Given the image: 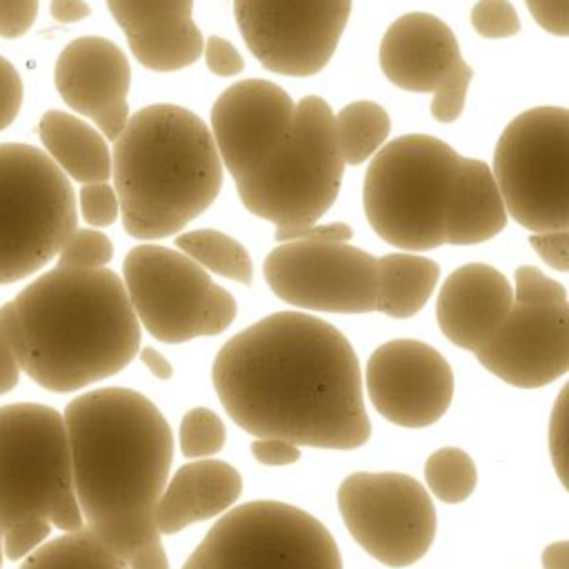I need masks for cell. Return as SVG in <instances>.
Instances as JSON below:
<instances>
[{
    "label": "cell",
    "instance_id": "6da1fadb",
    "mask_svg": "<svg viewBox=\"0 0 569 569\" xmlns=\"http://www.w3.org/2000/svg\"><path fill=\"white\" fill-rule=\"evenodd\" d=\"M231 420L256 438L358 449L371 438L351 342L329 322L278 311L229 338L211 367Z\"/></svg>",
    "mask_w": 569,
    "mask_h": 569
},
{
    "label": "cell",
    "instance_id": "7a4b0ae2",
    "mask_svg": "<svg viewBox=\"0 0 569 569\" xmlns=\"http://www.w3.org/2000/svg\"><path fill=\"white\" fill-rule=\"evenodd\" d=\"M62 420L84 527L129 569H169L153 520L173 460L167 418L133 389L102 387L73 398Z\"/></svg>",
    "mask_w": 569,
    "mask_h": 569
},
{
    "label": "cell",
    "instance_id": "3957f363",
    "mask_svg": "<svg viewBox=\"0 0 569 569\" xmlns=\"http://www.w3.org/2000/svg\"><path fill=\"white\" fill-rule=\"evenodd\" d=\"M24 356L20 369L42 389L69 393L122 371L140 351V322L111 269H51L13 300Z\"/></svg>",
    "mask_w": 569,
    "mask_h": 569
},
{
    "label": "cell",
    "instance_id": "277c9868",
    "mask_svg": "<svg viewBox=\"0 0 569 569\" xmlns=\"http://www.w3.org/2000/svg\"><path fill=\"white\" fill-rule=\"evenodd\" d=\"M222 171L200 116L169 102L136 111L111 149L124 231L138 240L176 236L213 204Z\"/></svg>",
    "mask_w": 569,
    "mask_h": 569
},
{
    "label": "cell",
    "instance_id": "5b68a950",
    "mask_svg": "<svg viewBox=\"0 0 569 569\" xmlns=\"http://www.w3.org/2000/svg\"><path fill=\"white\" fill-rule=\"evenodd\" d=\"M0 525L9 560H22L40 547L51 527L62 533L84 527L67 427L62 413L49 405L0 407Z\"/></svg>",
    "mask_w": 569,
    "mask_h": 569
},
{
    "label": "cell",
    "instance_id": "8992f818",
    "mask_svg": "<svg viewBox=\"0 0 569 569\" xmlns=\"http://www.w3.org/2000/svg\"><path fill=\"white\" fill-rule=\"evenodd\" d=\"M460 160L447 142L425 133L382 144L362 184L371 229L409 253L445 244Z\"/></svg>",
    "mask_w": 569,
    "mask_h": 569
},
{
    "label": "cell",
    "instance_id": "52a82bcc",
    "mask_svg": "<svg viewBox=\"0 0 569 569\" xmlns=\"http://www.w3.org/2000/svg\"><path fill=\"white\" fill-rule=\"evenodd\" d=\"M342 171L333 111L320 96H307L296 102L289 138L236 180V191L249 213L276 227L318 222L338 198Z\"/></svg>",
    "mask_w": 569,
    "mask_h": 569
},
{
    "label": "cell",
    "instance_id": "ba28073f",
    "mask_svg": "<svg viewBox=\"0 0 569 569\" xmlns=\"http://www.w3.org/2000/svg\"><path fill=\"white\" fill-rule=\"evenodd\" d=\"M76 227L71 180L38 147L0 142V284L40 271Z\"/></svg>",
    "mask_w": 569,
    "mask_h": 569
},
{
    "label": "cell",
    "instance_id": "9c48e42d",
    "mask_svg": "<svg viewBox=\"0 0 569 569\" xmlns=\"http://www.w3.org/2000/svg\"><path fill=\"white\" fill-rule=\"evenodd\" d=\"M491 173L520 227L569 229V111L533 107L516 116L498 138Z\"/></svg>",
    "mask_w": 569,
    "mask_h": 569
},
{
    "label": "cell",
    "instance_id": "30bf717a",
    "mask_svg": "<svg viewBox=\"0 0 569 569\" xmlns=\"http://www.w3.org/2000/svg\"><path fill=\"white\" fill-rule=\"evenodd\" d=\"M122 284L138 322L160 342L218 336L236 320L233 296L178 249L136 244L122 262Z\"/></svg>",
    "mask_w": 569,
    "mask_h": 569
},
{
    "label": "cell",
    "instance_id": "8fae6325",
    "mask_svg": "<svg viewBox=\"0 0 569 569\" xmlns=\"http://www.w3.org/2000/svg\"><path fill=\"white\" fill-rule=\"evenodd\" d=\"M198 551L204 569H342L329 529L300 507L278 500L224 511Z\"/></svg>",
    "mask_w": 569,
    "mask_h": 569
},
{
    "label": "cell",
    "instance_id": "7c38bea8",
    "mask_svg": "<svg viewBox=\"0 0 569 569\" xmlns=\"http://www.w3.org/2000/svg\"><path fill=\"white\" fill-rule=\"evenodd\" d=\"M478 362L520 389L545 387L569 369V302L565 287L531 264L516 269L513 305Z\"/></svg>",
    "mask_w": 569,
    "mask_h": 569
},
{
    "label": "cell",
    "instance_id": "4fadbf2b",
    "mask_svg": "<svg viewBox=\"0 0 569 569\" xmlns=\"http://www.w3.org/2000/svg\"><path fill=\"white\" fill-rule=\"evenodd\" d=\"M336 500L351 538L387 567L418 562L436 538L433 500L407 473L356 471L340 482Z\"/></svg>",
    "mask_w": 569,
    "mask_h": 569
},
{
    "label": "cell",
    "instance_id": "5bb4252c",
    "mask_svg": "<svg viewBox=\"0 0 569 569\" xmlns=\"http://www.w3.org/2000/svg\"><path fill=\"white\" fill-rule=\"evenodd\" d=\"M351 13V0H233L238 29L262 67L307 78L327 67Z\"/></svg>",
    "mask_w": 569,
    "mask_h": 569
},
{
    "label": "cell",
    "instance_id": "9a60e30c",
    "mask_svg": "<svg viewBox=\"0 0 569 569\" xmlns=\"http://www.w3.org/2000/svg\"><path fill=\"white\" fill-rule=\"evenodd\" d=\"M264 280L280 300L300 309L376 311V258L349 242H280L264 260Z\"/></svg>",
    "mask_w": 569,
    "mask_h": 569
},
{
    "label": "cell",
    "instance_id": "2e32d148",
    "mask_svg": "<svg viewBox=\"0 0 569 569\" xmlns=\"http://www.w3.org/2000/svg\"><path fill=\"white\" fill-rule=\"evenodd\" d=\"M385 78L398 89L431 93V116L453 122L465 109L473 69L462 60L449 24L422 11L393 20L378 51Z\"/></svg>",
    "mask_w": 569,
    "mask_h": 569
},
{
    "label": "cell",
    "instance_id": "e0dca14e",
    "mask_svg": "<svg viewBox=\"0 0 569 569\" xmlns=\"http://www.w3.org/2000/svg\"><path fill=\"white\" fill-rule=\"evenodd\" d=\"M365 385L373 409L407 429L438 422L453 400L451 365L431 345L409 338L389 340L369 356Z\"/></svg>",
    "mask_w": 569,
    "mask_h": 569
},
{
    "label": "cell",
    "instance_id": "ac0fdd59",
    "mask_svg": "<svg viewBox=\"0 0 569 569\" xmlns=\"http://www.w3.org/2000/svg\"><path fill=\"white\" fill-rule=\"evenodd\" d=\"M296 102L262 78L224 89L211 107V138L222 169L236 180L253 173L291 133Z\"/></svg>",
    "mask_w": 569,
    "mask_h": 569
},
{
    "label": "cell",
    "instance_id": "d6986e66",
    "mask_svg": "<svg viewBox=\"0 0 569 569\" xmlns=\"http://www.w3.org/2000/svg\"><path fill=\"white\" fill-rule=\"evenodd\" d=\"M53 82L64 104L87 116L107 140L120 136L131 116V67L116 42L100 36L71 40L56 60Z\"/></svg>",
    "mask_w": 569,
    "mask_h": 569
},
{
    "label": "cell",
    "instance_id": "ffe728a7",
    "mask_svg": "<svg viewBox=\"0 0 569 569\" xmlns=\"http://www.w3.org/2000/svg\"><path fill=\"white\" fill-rule=\"evenodd\" d=\"M136 60L151 71H178L202 56L193 0H107Z\"/></svg>",
    "mask_w": 569,
    "mask_h": 569
},
{
    "label": "cell",
    "instance_id": "44dd1931",
    "mask_svg": "<svg viewBox=\"0 0 569 569\" xmlns=\"http://www.w3.org/2000/svg\"><path fill=\"white\" fill-rule=\"evenodd\" d=\"M513 305V287L502 271L469 262L447 276L436 302L438 327L460 349H482L505 322Z\"/></svg>",
    "mask_w": 569,
    "mask_h": 569
},
{
    "label": "cell",
    "instance_id": "7402d4cb",
    "mask_svg": "<svg viewBox=\"0 0 569 569\" xmlns=\"http://www.w3.org/2000/svg\"><path fill=\"white\" fill-rule=\"evenodd\" d=\"M242 493V476L224 460L202 458L182 465L164 485L153 520L160 536L229 511Z\"/></svg>",
    "mask_w": 569,
    "mask_h": 569
},
{
    "label": "cell",
    "instance_id": "603a6c76",
    "mask_svg": "<svg viewBox=\"0 0 569 569\" xmlns=\"http://www.w3.org/2000/svg\"><path fill=\"white\" fill-rule=\"evenodd\" d=\"M507 218L491 167L476 158H462L445 244H478L491 240L505 229Z\"/></svg>",
    "mask_w": 569,
    "mask_h": 569
},
{
    "label": "cell",
    "instance_id": "cb8c5ba5",
    "mask_svg": "<svg viewBox=\"0 0 569 569\" xmlns=\"http://www.w3.org/2000/svg\"><path fill=\"white\" fill-rule=\"evenodd\" d=\"M38 133L44 153L69 180L109 182L111 149L96 127L67 111L49 109L38 122Z\"/></svg>",
    "mask_w": 569,
    "mask_h": 569
},
{
    "label": "cell",
    "instance_id": "d4e9b609",
    "mask_svg": "<svg viewBox=\"0 0 569 569\" xmlns=\"http://www.w3.org/2000/svg\"><path fill=\"white\" fill-rule=\"evenodd\" d=\"M376 311L391 318H411L433 293L440 267L420 253L398 251L376 258Z\"/></svg>",
    "mask_w": 569,
    "mask_h": 569
},
{
    "label": "cell",
    "instance_id": "484cf974",
    "mask_svg": "<svg viewBox=\"0 0 569 569\" xmlns=\"http://www.w3.org/2000/svg\"><path fill=\"white\" fill-rule=\"evenodd\" d=\"M391 120L385 107L371 100H356L333 113V136L345 164H362L387 142Z\"/></svg>",
    "mask_w": 569,
    "mask_h": 569
},
{
    "label": "cell",
    "instance_id": "4316f807",
    "mask_svg": "<svg viewBox=\"0 0 569 569\" xmlns=\"http://www.w3.org/2000/svg\"><path fill=\"white\" fill-rule=\"evenodd\" d=\"M18 569H129L87 527L44 540Z\"/></svg>",
    "mask_w": 569,
    "mask_h": 569
},
{
    "label": "cell",
    "instance_id": "83f0119b",
    "mask_svg": "<svg viewBox=\"0 0 569 569\" xmlns=\"http://www.w3.org/2000/svg\"><path fill=\"white\" fill-rule=\"evenodd\" d=\"M176 247L204 271H213L240 284H251L253 264L249 251L236 238L218 229H193L176 233Z\"/></svg>",
    "mask_w": 569,
    "mask_h": 569
},
{
    "label": "cell",
    "instance_id": "f1b7e54d",
    "mask_svg": "<svg viewBox=\"0 0 569 569\" xmlns=\"http://www.w3.org/2000/svg\"><path fill=\"white\" fill-rule=\"evenodd\" d=\"M425 480L429 491L447 502H465L478 482V469L471 456L458 447H442L425 462Z\"/></svg>",
    "mask_w": 569,
    "mask_h": 569
},
{
    "label": "cell",
    "instance_id": "f546056e",
    "mask_svg": "<svg viewBox=\"0 0 569 569\" xmlns=\"http://www.w3.org/2000/svg\"><path fill=\"white\" fill-rule=\"evenodd\" d=\"M227 440L224 422L207 407L189 409L180 420L178 445L180 453L189 460H202L216 456Z\"/></svg>",
    "mask_w": 569,
    "mask_h": 569
},
{
    "label": "cell",
    "instance_id": "4dcf8cb0",
    "mask_svg": "<svg viewBox=\"0 0 569 569\" xmlns=\"http://www.w3.org/2000/svg\"><path fill=\"white\" fill-rule=\"evenodd\" d=\"M58 269H104L113 258V242L98 229L76 227L58 251Z\"/></svg>",
    "mask_w": 569,
    "mask_h": 569
},
{
    "label": "cell",
    "instance_id": "1f68e13d",
    "mask_svg": "<svg viewBox=\"0 0 569 569\" xmlns=\"http://www.w3.org/2000/svg\"><path fill=\"white\" fill-rule=\"evenodd\" d=\"M471 27L482 38H511L520 31V18L509 0H478L471 9Z\"/></svg>",
    "mask_w": 569,
    "mask_h": 569
},
{
    "label": "cell",
    "instance_id": "d6a6232c",
    "mask_svg": "<svg viewBox=\"0 0 569 569\" xmlns=\"http://www.w3.org/2000/svg\"><path fill=\"white\" fill-rule=\"evenodd\" d=\"M78 211L84 222L91 227H109L120 216V204L113 184L109 182H89L80 187L76 198Z\"/></svg>",
    "mask_w": 569,
    "mask_h": 569
},
{
    "label": "cell",
    "instance_id": "836d02e7",
    "mask_svg": "<svg viewBox=\"0 0 569 569\" xmlns=\"http://www.w3.org/2000/svg\"><path fill=\"white\" fill-rule=\"evenodd\" d=\"M569 385H565L556 398L553 411H551V420H549V453L553 460V469L562 482V487H567V469H569V433H567V425H569Z\"/></svg>",
    "mask_w": 569,
    "mask_h": 569
},
{
    "label": "cell",
    "instance_id": "e575fe53",
    "mask_svg": "<svg viewBox=\"0 0 569 569\" xmlns=\"http://www.w3.org/2000/svg\"><path fill=\"white\" fill-rule=\"evenodd\" d=\"M353 229L347 222H302L276 227V240L280 242H347Z\"/></svg>",
    "mask_w": 569,
    "mask_h": 569
},
{
    "label": "cell",
    "instance_id": "d590c367",
    "mask_svg": "<svg viewBox=\"0 0 569 569\" xmlns=\"http://www.w3.org/2000/svg\"><path fill=\"white\" fill-rule=\"evenodd\" d=\"M24 87L16 67L0 56V131H4L20 113Z\"/></svg>",
    "mask_w": 569,
    "mask_h": 569
},
{
    "label": "cell",
    "instance_id": "8d00e7d4",
    "mask_svg": "<svg viewBox=\"0 0 569 569\" xmlns=\"http://www.w3.org/2000/svg\"><path fill=\"white\" fill-rule=\"evenodd\" d=\"M202 56L207 62V69L220 78L238 76L244 69V60L240 51L224 38L211 36L202 44Z\"/></svg>",
    "mask_w": 569,
    "mask_h": 569
},
{
    "label": "cell",
    "instance_id": "74e56055",
    "mask_svg": "<svg viewBox=\"0 0 569 569\" xmlns=\"http://www.w3.org/2000/svg\"><path fill=\"white\" fill-rule=\"evenodd\" d=\"M38 0H0V38L24 36L38 18Z\"/></svg>",
    "mask_w": 569,
    "mask_h": 569
},
{
    "label": "cell",
    "instance_id": "f35d334b",
    "mask_svg": "<svg viewBox=\"0 0 569 569\" xmlns=\"http://www.w3.org/2000/svg\"><path fill=\"white\" fill-rule=\"evenodd\" d=\"M529 244L551 269L569 271V229L531 233Z\"/></svg>",
    "mask_w": 569,
    "mask_h": 569
},
{
    "label": "cell",
    "instance_id": "ab89813d",
    "mask_svg": "<svg viewBox=\"0 0 569 569\" xmlns=\"http://www.w3.org/2000/svg\"><path fill=\"white\" fill-rule=\"evenodd\" d=\"M533 20L551 36H569V0H525Z\"/></svg>",
    "mask_w": 569,
    "mask_h": 569
},
{
    "label": "cell",
    "instance_id": "60d3db41",
    "mask_svg": "<svg viewBox=\"0 0 569 569\" xmlns=\"http://www.w3.org/2000/svg\"><path fill=\"white\" fill-rule=\"evenodd\" d=\"M251 456L267 467L293 465L300 458V447L282 438H256L251 442Z\"/></svg>",
    "mask_w": 569,
    "mask_h": 569
},
{
    "label": "cell",
    "instance_id": "b9f144b4",
    "mask_svg": "<svg viewBox=\"0 0 569 569\" xmlns=\"http://www.w3.org/2000/svg\"><path fill=\"white\" fill-rule=\"evenodd\" d=\"M0 333L7 340V345L11 347L18 365H22L24 333H22V325H20V318H18V311H16L13 302H4L0 307Z\"/></svg>",
    "mask_w": 569,
    "mask_h": 569
},
{
    "label": "cell",
    "instance_id": "7bdbcfd3",
    "mask_svg": "<svg viewBox=\"0 0 569 569\" xmlns=\"http://www.w3.org/2000/svg\"><path fill=\"white\" fill-rule=\"evenodd\" d=\"M49 11L56 22L71 24L84 20L91 13V7L84 0H51Z\"/></svg>",
    "mask_w": 569,
    "mask_h": 569
},
{
    "label": "cell",
    "instance_id": "ee69618b",
    "mask_svg": "<svg viewBox=\"0 0 569 569\" xmlns=\"http://www.w3.org/2000/svg\"><path fill=\"white\" fill-rule=\"evenodd\" d=\"M20 365L11 351V347L7 345V340L0 333V396L11 391L18 385L20 378Z\"/></svg>",
    "mask_w": 569,
    "mask_h": 569
},
{
    "label": "cell",
    "instance_id": "f6af8a7d",
    "mask_svg": "<svg viewBox=\"0 0 569 569\" xmlns=\"http://www.w3.org/2000/svg\"><path fill=\"white\" fill-rule=\"evenodd\" d=\"M138 358L142 360V365H144L158 380H171L173 367H171V362H169L158 349H153V347H142V349L138 351Z\"/></svg>",
    "mask_w": 569,
    "mask_h": 569
},
{
    "label": "cell",
    "instance_id": "bcb514c9",
    "mask_svg": "<svg viewBox=\"0 0 569 569\" xmlns=\"http://www.w3.org/2000/svg\"><path fill=\"white\" fill-rule=\"evenodd\" d=\"M542 567L545 569H569V542L558 540L545 547L542 551Z\"/></svg>",
    "mask_w": 569,
    "mask_h": 569
},
{
    "label": "cell",
    "instance_id": "7dc6e473",
    "mask_svg": "<svg viewBox=\"0 0 569 569\" xmlns=\"http://www.w3.org/2000/svg\"><path fill=\"white\" fill-rule=\"evenodd\" d=\"M182 569H204V567H202V558H200V551H198V547H196V549L189 553V558L184 560Z\"/></svg>",
    "mask_w": 569,
    "mask_h": 569
},
{
    "label": "cell",
    "instance_id": "c3c4849f",
    "mask_svg": "<svg viewBox=\"0 0 569 569\" xmlns=\"http://www.w3.org/2000/svg\"><path fill=\"white\" fill-rule=\"evenodd\" d=\"M2 560H4V551H2V525H0V569H2Z\"/></svg>",
    "mask_w": 569,
    "mask_h": 569
}]
</instances>
